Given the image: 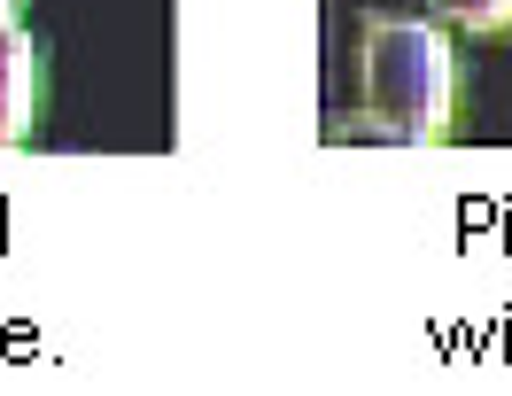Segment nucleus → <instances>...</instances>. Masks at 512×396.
<instances>
[{
	"instance_id": "obj_1",
	"label": "nucleus",
	"mask_w": 512,
	"mask_h": 396,
	"mask_svg": "<svg viewBox=\"0 0 512 396\" xmlns=\"http://www.w3.org/2000/svg\"><path fill=\"white\" fill-rule=\"evenodd\" d=\"M357 101H365V132L381 140H443L450 125V39L443 24H412V16H373L365 47H357Z\"/></svg>"
},
{
	"instance_id": "obj_2",
	"label": "nucleus",
	"mask_w": 512,
	"mask_h": 396,
	"mask_svg": "<svg viewBox=\"0 0 512 396\" xmlns=\"http://www.w3.org/2000/svg\"><path fill=\"white\" fill-rule=\"evenodd\" d=\"M32 101H39V55L24 24H0V148H16L32 132Z\"/></svg>"
},
{
	"instance_id": "obj_3",
	"label": "nucleus",
	"mask_w": 512,
	"mask_h": 396,
	"mask_svg": "<svg viewBox=\"0 0 512 396\" xmlns=\"http://www.w3.org/2000/svg\"><path fill=\"white\" fill-rule=\"evenodd\" d=\"M427 8L450 32H505L512 24V0H427Z\"/></svg>"
},
{
	"instance_id": "obj_4",
	"label": "nucleus",
	"mask_w": 512,
	"mask_h": 396,
	"mask_svg": "<svg viewBox=\"0 0 512 396\" xmlns=\"http://www.w3.org/2000/svg\"><path fill=\"white\" fill-rule=\"evenodd\" d=\"M0 24H16V0H0Z\"/></svg>"
}]
</instances>
